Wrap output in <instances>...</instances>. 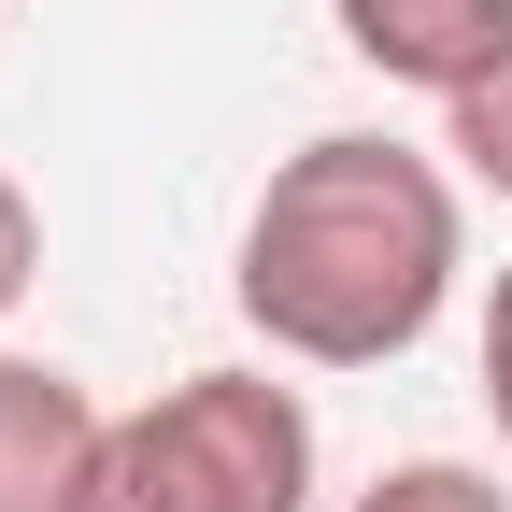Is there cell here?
Segmentation results:
<instances>
[{"label": "cell", "mask_w": 512, "mask_h": 512, "mask_svg": "<svg viewBox=\"0 0 512 512\" xmlns=\"http://www.w3.org/2000/svg\"><path fill=\"white\" fill-rule=\"evenodd\" d=\"M456 256H470V214H456V171L384 143V128H328L299 143L242 214V328L299 356V370H384L441 328L456 299Z\"/></svg>", "instance_id": "obj_1"}, {"label": "cell", "mask_w": 512, "mask_h": 512, "mask_svg": "<svg viewBox=\"0 0 512 512\" xmlns=\"http://www.w3.org/2000/svg\"><path fill=\"white\" fill-rule=\"evenodd\" d=\"M72 512H313V413L271 370H185L171 399L100 427Z\"/></svg>", "instance_id": "obj_2"}, {"label": "cell", "mask_w": 512, "mask_h": 512, "mask_svg": "<svg viewBox=\"0 0 512 512\" xmlns=\"http://www.w3.org/2000/svg\"><path fill=\"white\" fill-rule=\"evenodd\" d=\"M342 57L384 72V86L470 100L498 57H512V0H342Z\"/></svg>", "instance_id": "obj_3"}, {"label": "cell", "mask_w": 512, "mask_h": 512, "mask_svg": "<svg viewBox=\"0 0 512 512\" xmlns=\"http://www.w3.org/2000/svg\"><path fill=\"white\" fill-rule=\"evenodd\" d=\"M100 399L57 356H0V512H72L100 470Z\"/></svg>", "instance_id": "obj_4"}, {"label": "cell", "mask_w": 512, "mask_h": 512, "mask_svg": "<svg viewBox=\"0 0 512 512\" xmlns=\"http://www.w3.org/2000/svg\"><path fill=\"white\" fill-rule=\"evenodd\" d=\"M356 512H512V498H498V470H470V456H399V470H370Z\"/></svg>", "instance_id": "obj_5"}, {"label": "cell", "mask_w": 512, "mask_h": 512, "mask_svg": "<svg viewBox=\"0 0 512 512\" xmlns=\"http://www.w3.org/2000/svg\"><path fill=\"white\" fill-rule=\"evenodd\" d=\"M441 128H456V171L512 200V57H498V72H484L470 100H441Z\"/></svg>", "instance_id": "obj_6"}, {"label": "cell", "mask_w": 512, "mask_h": 512, "mask_svg": "<svg viewBox=\"0 0 512 512\" xmlns=\"http://www.w3.org/2000/svg\"><path fill=\"white\" fill-rule=\"evenodd\" d=\"M29 285H43V214H29V185L0 171V313H15Z\"/></svg>", "instance_id": "obj_7"}, {"label": "cell", "mask_w": 512, "mask_h": 512, "mask_svg": "<svg viewBox=\"0 0 512 512\" xmlns=\"http://www.w3.org/2000/svg\"><path fill=\"white\" fill-rule=\"evenodd\" d=\"M484 413L512 441V256H498V285H484Z\"/></svg>", "instance_id": "obj_8"}]
</instances>
